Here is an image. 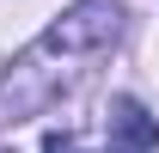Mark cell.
I'll return each mask as SVG.
<instances>
[{
	"label": "cell",
	"instance_id": "obj_4",
	"mask_svg": "<svg viewBox=\"0 0 159 153\" xmlns=\"http://www.w3.org/2000/svg\"><path fill=\"white\" fill-rule=\"evenodd\" d=\"M0 153H6V147H0Z\"/></svg>",
	"mask_w": 159,
	"mask_h": 153
},
{
	"label": "cell",
	"instance_id": "obj_1",
	"mask_svg": "<svg viewBox=\"0 0 159 153\" xmlns=\"http://www.w3.org/2000/svg\"><path fill=\"white\" fill-rule=\"evenodd\" d=\"M116 31H122L116 0H74V6H67L31 49H19L12 67L0 74V129L49 110V104L80 80V61L104 55V49L116 43Z\"/></svg>",
	"mask_w": 159,
	"mask_h": 153
},
{
	"label": "cell",
	"instance_id": "obj_2",
	"mask_svg": "<svg viewBox=\"0 0 159 153\" xmlns=\"http://www.w3.org/2000/svg\"><path fill=\"white\" fill-rule=\"evenodd\" d=\"M110 141H116V153H153L159 147V116H147V104L141 98H110Z\"/></svg>",
	"mask_w": 159,
	"mask_h": 153
},
{
	"label": "cell",
	"instance_id": "obj_3",
	"mask_svg": "<svg viewBox=\"0 0 159 153\" xmlns=\"http://www.w3.org/2000/svg\"><path fill=\"white\" fill-rule=\"evenodd\" d=\"M43 153H92V147H86V141H80V135H49V141H43Z\"/></svg>",
	"mask_w": 159,
	"mask_h": 153
}]
</instances>
